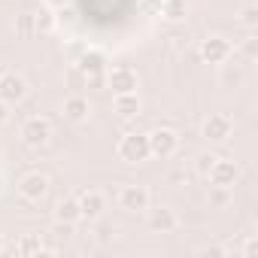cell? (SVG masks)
<instances>
[{"label": "cell", "instance_id": "obj_1", "mask_svg": "<svg viewBox=\"0 0 258 258\" xmlns=\"http://www.w3.org/2000/svg\"><path fill=\"white\" fill-rule=\"evenodd\" d=\"M115 155H118V161H124V164H143L146 158H152V152H149V137H146V134H137V131L124 134V137L115 143Z\"/></svg>", "mask_w": 258, "mask_h": 258}, {"label": "cell", "instance_id": "obj_2", "mask_svg": "<svg viewBox=\"0 0 258 258\" xmlns=\"http://www.w3.org/2000/svg\"><path fill=\"white\" fill-rule=\"evenodd\" d=\"M149 137V152L152 158H173L179 152V134L173 131V127H155V131L146 134Z\"/></svg>", "mask_w": 258, "mask_h": 258}, {"label": "cell", "instance_id": "obj_3", "mask_svg": "<svg viewBox=\"0 0 258 258\" xmlns=\"http://www.w3.org/2000/svg\"><path fill=\"white\" fill-rule=\"evenodd\" d=\"M52 140V121L43 118V115H31L25 124H22V143L31 146V149H43L46 143Z\"/></svg>", "mask_w": 258, "mask_h": 258}, {"label": "cell", "instance_id": "obj_4", "mask_svg": "<svg viewBox=\"0 0 258 258\" xmlns=\"http://www.w3.org/2000/svg\"><path fill=\"white\" fill-rule=\"evenodd\" d=\"M201 61H207V64H225V61H231V55H234V46H231V40L228 37H222V34H210L207 40H201Z\"/></svg>", "mask_w": 258, "mask_h": 258}, {"label": "cell", "instance_id": "obj_5", "mask_svg": "<svg viewBox=\"0 0 258 258\" xmlns=\"http://www.w3.org/2000/svg\"><path fill=\"white\" fill-rule=\"evenodd\" d=\"M140 79H137V70L127 67V64H115V67H106V88L112 94H124V91H137Z\"/></svg>", "mask_w": 258, "mask_h": 258}, {"label": "cell", "instance_id": "obj_6", "mask_svg": "<svg viewBox=\"0 0 258 258\" xmlns=\"http://www.w3.org/2000/svg\"><path fill=\"white\" fill-rule=\"evenodd\" d=\"M115 201H118V207H121L124 213H146L149 204H152L146 185H121Z\"/></svg>", "mask_w": 258, "mask_h": 258}, {"label": "cell", "instance_id": "obj_7", "mask_svg": "<svg viewBox=\"0 0 258 258\" xmlns=\"http://www.w3.org/2000/svg\"><path fill=\"white\" fill-rule=\"evenodd\" d=\"M231 131H234V121H231V115H225V112L207 115V118H204V127H201V134H204L207 143H225V140L231 137Z\"/></svg>", "mask_w": 258, "mask_h": 258}, {"label": "cell", "instance_id": "obj_8", "mask_svg": "<svg viewBox=\"0 0 258 258\" xmlns=\"http://www.w3.org/2000/svg\"><path fill=\"white\" fill-rule=\"evenodd\" d=\"M28 97V79L22 73H0V100L7 103H22Z\"/></svg>", "mask_w": 258, "mask_h": 258}, {"label": "cell", "instance_id": "obj_9", "mask_svg": "<svg viewBox=\"0 0 258 258\" xmlns=\"http://www.w3.org/2000/svg\"><path fill=\"white\" fill-rule=\"evenodd\" d=\"M46 191H49V176L40 173V170H31V173H25V176L19 179V195H22L25 201H31V204L43 201Z\"/></svg>", "mask_w": 258, "mask_h": 258}, {"label": "cell", "instance_id": "obj_10", "mask_svg": "<svg viewBox=\"0 0 258 258\" xmlns=\"http://www.w3.org/2000/svg\"><path fill=\"white\" fill-rule=\"evenodd\" d=\"M207 179H210L213 185H222V188H234V182L240 179V167H237V161H231V158H216V164L210 167Z\"/></svg>", "mask_w": 258, "mask_h": 258}, {"label": "cell", "instance_id": "obj_11", "mask_svg": "<svg viewBox=\"0 0 258 258\" xmlns=\"http://www.w3.org/2000/svg\"><path fill=\"white\" fill-rule=\"evenodd\" d=\"M146 213H149V228H152L155 234H170V231H176V225H179L176 210H173V207H167V204L149 207Z\"/></svg>", "mask_w": 258, "mask_h": 258}, {"label": "cell", "instance_id": "obj_12", "mask_svg": "<svg viewBox=\"0 0 258 258\" xmlns=\"http://www.w3.org/2000/svg\"><path fill=\"white\" fill-rule=\"evenodd\" d=\"M76 201H79L82 219H100V216H103V210H106V198H103L100 191H94V188L79 191V195H76Z\"/></svg>", "mask_w": 258, "mask_h": 258}, {"label": "cell", "instance_id": "obj_13", "mask_svg": "<svg viewBox=\"0 0 258 258\" xmlns=\"http://www.w3.org/2000/svg\"><path fill=\"white\" fill-rule=\"evenodd\" d=\"M106 55L100 49H82L79 58H76V67L85 73V76H97V73H106Z\"/></svg>", "mask_w": 258, "mask_h": 258}, {"label": "cell", "instance_id": "obj_14", "mask_svg": "<svg viewBox=\"0 0 258 258\" xmlns=\"http://www.w3.org/2000/svg\"><path fill=\"white\" fill-rule=\"evenodd\" d=\"M64 118L67 121H85L88 115H91V103H88V97L85 94H79V91H73L67 100H64Z\"/></svg>", "mask_w": 258, "mask_h": 258}, {"label": "cell", "instance_id": "obj_15", "mask_svg": "<svg viewBox=\"0 0 258 258\" xmlns=\"http://www.w3.org/2000/svg\"><path fill=\"white\" fill-rule=\"evenodd\" d=\"M140 94L137 91H124V94H112V112H118V118H134L140 115Z\"/></svg>", "mask_w": 258, "mask_h": 258}, {"label": "cell", "instance_id": "obj_16", "mask_svg": "<svg viewBox=\"0 0 258 258\" xmlns=\"http://www.w3.org/2000/svg\"><path fill=\"white\" fill-rule=\"evenodd\" d=\"M79 219H82V210H79V201H76V195H64V198L55 204V222L76 225Z\"/></svg>", "mask_w": 258, "mask_h": 258}, {"label": "cell", "instance_id": "obj_17", "mask_svg": "<svg viewBox=\"0 0 258 258\" xmlns=\"http://www.w3.org/2000/svg\"><path fill=\"white\" fill-rule=\"evenodd\" d=\"M158 13L164 16V22H185L188 19V0H161Z\"/></svg>", "mask_w": 258, "mask_h": 258}, {"label": "cell", "instance_id": "obj_18", "mask_svg": "<svg viewBox=\"0 0 258 258\" xmlns=\"http://www.w3.org/2000/svg\"><path fill=\"white\" fill-rule=\"evenodd\" d=\"M222 70H219V82H222V88H240L243 82H246V73H243V67L240 64H219Z\"/></svg>", "mask_w": 258, "mask_h": 258}, {"label": "cell", "instance_id": "obj_19", "mask_svg": "<svg viewBox=\"0 0 258 258\" xmlns=\"http://www.w3.org/2000/svg\"><path fill=\"white\" fill-rule=\"evenodd\" d=\"M43 252H49V249L43 246V240H40L37 234H25V237L16 243V255H43Z\"/></svg>", "mask_w": 258, "mask_h": 258}, {"label": "cell", "instance_id": "obj_20", "mask_svg": "<svg viewBox=\"0 0 258 258\" xmlns=\"http://www.w3.org/2000/svg\"><path fill=\"white\" fill-rule=\"evenodd\" d=\"M34 16V31L37 34H52L55 31V25H58V19H55V13L46 7V10H37V13H31Z\"/></svg>", "mask_w": 258, "mask_h": 258}, {"label": "cell", "instance_id": "obj_21", "mask_svg": "<svg viewBox=\"0 0 258 258\" xmlns=\"http://www.w3.org/2000/svg\"><path fill=\"white\" fill-rule=\"evenodd\" d=\"M216 158H219V155H213V152L198 155V161H195V173H198V176H207V173H210V167L216 164Z\"/></svg>", "mask_w": 258, "mask_h": 258}, {"label": "cell", "instance_id": "obj_22", "mask_svg": "<svg viewBox=\"0 0 258 258\" xmlns=\"http://www.w3.org/2000/svg\"><path fill=\"white\" fill-rule=\"evenodd\" d=\"M240 22H243L246 28H255V25H258V7H255V4H246V7L240 10Z\"/></svg>", "mask_w": 258, "mask_h": 258}, {"label": "cell", "instance_id": "obj_23", "mask_svg": "<svg viewBox=\"0 0 258 258\" xmlns=\"http://www.w3.org/2000/svg\"><path fill=\"white\" fill-rule=\"evenodd\" d=\"M67 85H70L73 91H79V88H85V73H82V70H79L76 64H73V67L67 70Z\"/></svg>", "mask_w": 258, "mask_h": 258}, {"label": "cell", "instance_id": "obj_24", "mask_svg": "<svg viewBox=\"0 0 258 258\" xmlns=\"http://www.w3.org/2000/svg\"><path fill=\"white\" fill-rule=\"evenodd\" d=\"M240 52H243L246 61H255V58H258V40H255V37H246V40L240 43Z\"/></svg>", "mask_w": 258, "mask_h": 258}, {"label": "cell", "instance_id": "obj_25", "mask_svg": "<svg viewBox=\"0 0 258 258\" xmlns=\"http://www.w3.org/2000/svg\"><path fill=\"white\" fill-rule=\"evenodd\" d=\"M228 191H231V188H222V185H210V201H213V204H228Z\"/></svg>", "mask_w": 258, "mask_h": 258}, {"label": "cell", "instance_id": "obj_26", "mask_svg": "<svg viewBox=\"0 0 258 258\" xmlns=\"http://www.w3.org/2000/svg\"><path fill=\"white\" fill-rule=\"evenodd\" d=\"M94 237H97V243H109V240H112V225H106V222L97 225V228H94Z\"/></svg>", "mask_w": 258, "mask_h": 258}, {"label": "cell", "instance_id": "obj_27", "mask_svg": "<svg viewBox=\"0 0 258 258\" xmlns=\"http://www.w3.org/2000/svg\"><path fill=\"white\" fill-rule=\"evenodd\" d=\"M240 252H243V255H255V252H258V240H255V237H249V240L243 243V249H240Z\"/></svg>", "mask_w": 258, "mask_h": 258}, {"label": "cell", "instance_id": "obj_28", "mask_svg": "<svg viewBox=\"0 0 258 258\" xmlns=\"http://www.w3.org/2000/svg\"><path fill=\"white\" fill-rule=\"evenodd\" d=\"M10 121V103L7 100H0V127H4Z\"/></svg>", "mask_w": 258, "mask_h": 258}, {"label": "cell", "instance_id": "obj_29", "mask_svg": "<svg viewBox=\"0 0 258 258\" xmlns=\"http://www.w3.org/2000/svg\"><path fill=\"white\" fill-rule=\"evenodd\" d=\"M19 28H22V31H34V16H31V13H25V16H22V22H19Z\"/></svg>", "mask_w": 258, "mask_h": 258}, {"label": "cell", "instance_id": "obj_30", "mask_svg": "<svg viewBox=\"0 0 258 258\" xmlns=\"http://www.w3.org/2000/svg\"><path fill=\"white\" fill-rule=\"evenodd\" d=\"M43 4H46L49 10H64V7L70 4V0H43Z\"/></svg>", "mask_w": 258, "mask_h": 258}, {"label": "cell", "instance_id": "obj_31", "mask_svg": "<svg viewBox=\"0 0 258 258\" xmlns=\"http://www.w3.org/2000/svg\"><path fill=\"white\" fill-rule=\"evenodd\" d=\"M4 249H7V243H4V237H0V252H4Z\"/></svg>", "mask_w": 258, "mask_h": 258}, {"label": "cell", "instance_id": "obj_32", "mask_svg": "<svg viewBox=\"0 0 258 258\" xmlns=\"http://www.w3.org/2000/svg\"><path fill=\"white\" fill-rule=\"evenodd\" d=\"M0 191H4V179H0Z\"/></svg>", "mask_w": 258, "mask_h": 258}]
</instances>
